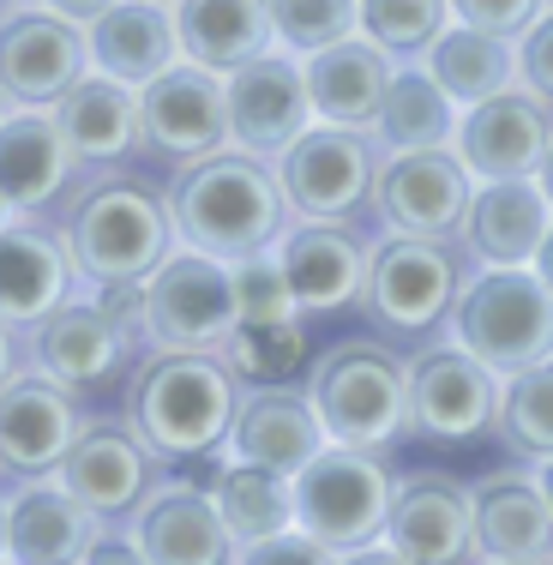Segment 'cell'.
Returning <instances> with one entry per match:
<instances>
[{"label": "cell", "instance_id": "1", "mask_svg": "<svg viewBox=\"0 0 553 565\" xmlns=\"http://www.w3.org/2000/svg\"><path fill=\"white\" fill-rule=\"evenodd\" d=\"M247 392L223 349H145L127 373V422L163 463H217Z\"/></svg>", "mask_w": 553, "mask_h": 565}, {"label": "cell", "instance_id": "2", "mask_svg": "<svg viewBox=\"0 0 553 565\" xmlns=\"http://www.w3.org/2000/svg\"><path fill=\"white\" fill-rule=\"evenodd\" d=\"M169 223L174 241L193 253H211V259H253V253H272L289 228V199L277 186V169L265 157L247 151H217L199 157V163L174 169L169 181Z\"/></svg>", "mask_w": 553, "mask_h": 565}, {"label": "cell", "instance_id": "3", "mask_svg": "<svg viewBox=\"0 0 553 565\" xmlns=\"http://www.w3.org/2000/svg\"><path fill=\"white\" fill-rule=\"evenodd\" d=\"M476 259L464 241H434V235H397L380 228L368 253V282H361V313L373 319L385 343H439L451 326V307L464 295Z\"/></svg>", "mask_w": 553, "mask_h": 565}, {"label": "cell", "instance_id": "4", "mask_svg": "<svg viewBox=\"0 0 553 565\" xmlns=\"http://www.w3.org/2000/svg\"><path fill=\"white\" fill-rule=\"evenodd\" d=\"M66 247L91 289H139L181 241L169 223V199L139 174H103L66 211Z\"/></svg>", "mask_w": 553, "mask_h": 565}, {"label": "cell", "instance_id": "5", "mask_svg": "<svg viewBox=\"0 0 553 565\" xmlns=\"http://www.w3.org/2000/svg\"><path fill=\"white\" fill-rule=\"evenodd\" d=\"M307 397L331 446L397 451L410 439V355L380 338L331 343L307 373Z\"/></svg>", "mask_w": 553, "mask_h": 565}, {"label": "cell", "instance_id": "6", "mask_svg": "<svg viewBox=\"0 0 553 565\" xmlns=\"http://www.w3.org/2000/svg\"><path fill=\"white\" fill-rule=\"evenodd\" d=\"M445 338L464 343L499 380L553 361V289L530 265H476Z\"/></svg>", "mask_w": 553, "mask_h": 565}, {"label": "cell", "instance_id": "7", "mask_svg": "<svg viewBox=\"0 0 553 565\" xmlns=\"http://www.w3.org/2000/svg\"><path fill=\"white\" fill-rule=\"evenodd\" d=\"M391 493H397V476L385 451L326 446L307 469H295V523L319 535L331 554H355V547L385 542Z\"/></svg>", "mask_w": 553, "mask_h": 565}, {"label": "cell", "instance_id": "8", "mask_svg": "<svg viewBox=\"0 0 553 565\" xmlns=\"http://www.w3.org/2000/svg\"><path fill=\"white\" fill-rule=\"evenodd\" d=\"M380 157L385 151L373 145V132L313 120L272 163L283 199H289V217L295 223H355L361 211H373Z\"/></svg>", "mask_w": 553, "mask_h": 565}, {"label": "cell", "instance_id": "9", "mask_svg": "<svg viewBox=\"0 0 553 565\" xmlns=\"http://www.w3.org/2000/svg\"><path fill=\"white\" fill-rule=\"evenodd\" d=\"M499 373L481 367L464 343L439 338L410 355V439L439 451H464L493 439L499 427Z\"/></svg>", "mask_w": 553, "mask_h": 565}, {"label": "cell", "instance_id": "10", "mask_svg": "<svg viewBox=\"0 0 553 565\" xmlns=\"http://www.w3.org/2000/svg\"><path fill=\"white\" fill-rule=\"evenodd\" d=\"M61 488L97 511L103 530H127L157 488L169 481V463L145 446V434L127 415H85L73 451L61 457Z\"/></svg>", "mask_w": 553, "mask_h": 565}, {"label": "cell", "instance_id": "11", "mask_svg": "<svg viewBox=\"0 0 553 565\" xmlns=\"http://www.w3.org/2000/svg\"><path fill=\"white\" fill-rule=\"evenodd\" d=\"M24 343H31V367L49 373V380H61L66 392H78V397L127 385V373L139 367V355L151 349L127 319H120V307L109 295H97V301H78L73 295V301L55 307L36 331H24Z\"/></svg>", "mask_w": 553, "mask_h": 565}, {"label": "cell", "instance_id": "12", "mask_svg": "<svg viewBox=\"0 0 553 565\" xmlns=\"http://www.w3.org/2000/svg\"><path fill=\"white\" fill-rule=\"evenodd\" d=\"M139 295H145V338H151V349H223L241 326L235 265L193 247H174L139 282Z\"/></svg>", "mask_w": 553, "mask_h": 565}, {"label": "cell", "instance_id": "13", "mask_svg": "<svg viewBox=\"0 0 553 565\" xmlns=\"http://www.w3.org/2000/svg\"><path fill=\"white\" fill-rule=\"evenodd\" d=\"M476 199V174L457 163V151H385L373 174V223L397 235L457 241Z\"/></svg>", "mask_w": 553, "mask_h": 565}, {"label": "cell", "instance_id": "14", "mask_svg": "<svg viewBox=\"0 0 553 565\" xmlns=\"http://www.w3.org/2000/svg\"><path fill=\"white\" fill-rule=\"evenodd\" d=\"M139 151L169 169L228 151V97L223 78L181 61L139 90Z\"/></svg>", "mask_w": 553, "mask_h": 565}, {"label": "cell", "instance_id": "15", "mask_svg": "<svg viewBox=\"0 0 553 565\" xmlns=\"http://www.w3.org/2000/svg\"><path fill=\"white\" fill-rule=\"evenodd\" d=\"M85 409L78 392L61 380L24 367L0 385V488H24V481H49L61 457L73 451Z\"/></svg>", "mask_w": 553, "mask_h": 565}, {"label": "cell", "instance_id": "16", "mask_svg": "<svg viewBox=\"0 0 553 565\" xmlns=\"http://www.w3.org/2000/svg\"><path fill=\"white\" fill-rule=\"evenodd\" d=\"M91 73L85 24H66L49 7L0 12V97L12 109H55Z\"/></svg>", "mask_w": 553, "mask_h": 565}, {"label": "cell", "instance_id": "17", "mask_svg": "<svg viewBox=\"0 0 553 565\" xmlns=\"http://www.w3.org/2000/svg\"><path fill=\"white\" fill-rule=\"evenodd\" d=\"M223 97H228V145L247 157H265L277 163L307 127H313V97H307V66L301 55H272L235 66L223 78Z\"/></svg>", "mask_w": 553, "mask_h": 565}, {"label": "cell", "instance_id": "18", "mask_svg": "<svg viewBox=\"0 0 553 565\" xmlns=\"http://www.w3.org/2000/svg\"><path fill=\"white\" fill-rule=\"evenodd\" d=\"M385 542L410 565H476V505L451 469H403L391 493Z\"/></svg>", "mask_w": 553, "mask_h": 565}, {"label": "cell", "instance_id": "19", "mask_svg": "<svg viewBox=\"0 0 553 565\" xmlns=\"http://www.w3.org/2000/svg\"><path fill=\"white\" fill-rule=\"evenodd\" d=\"M547 145H553V109L523 85H511L488 103H469L451 151L476 181H530L542 169Z\"/></svg>", "mask_w": 553, "mask_h": 565}, {"label": "cell", "instance_id": "20", "mask_svg": "<svg viewBox=\"0 0 553 565\" xmlns=\"http://www.w3.org/2000/svg\"><path fill=\"white\" fill-rule=\"evenodd\" d=\"M78 265L61 228H43L31 217H12L0 228V319L12 331H36L55 307L78 295Z\"/></svg>", "mask_w": 553, "mask_h": 565}, {"label": "cell", "instance_id": "21", "mask_svg": "<svg viewBox=\"0 0 553 565\" xmlns=\"http://www.w3.org/2000/svg\"><path fill=\"white\" fill-rule=\"evenodd\" d=\"M373 241L355 223H289L277 241V265L301 313H343L361 301Z\"/></svg>", "mask_w": 553, "mask_h": 565}, {"label": "cell", "instance_id": "22", "mask_svg": "<svg viewBox=\"0 0 553 565\" xmlns=\"http://www.w3.org/2000/svg\"><path fill=\"white\" fill-rule=\"evenodd\" d=\"M326 446L331 439H326V427H319V409H313V397H307V385L295 392L289 380H259L235 403V427H228L223 457L295 476V469H307Z\"/></svg>", "mask_w": 553, "mask_h": 565}, {"label": "cell", "instance_id": "23", "mask_svg": "<svg viewBox=\"0 0 553 565\" xmlns=\"http://www.w3.org/2000/svg\"><path fill=\"white\" fill-rule=\"evenodd\" d=\"M476 505V554L481 559H535L553 565V511L535 481V463H499L469 481Z\"/></svg>", "mask_w": 553, "mask_h": 565}, {"label": "cell", "instance_id": "24", "mask_svg": "<svg viewBox=\"0 0 553 565\" xmlns=\"http://www.w3.org/2000/svg\"><path fill=\"white\" fill-rule=\"evenodd\" d=\"M127 530L151 565H235L241 554L211 488H193V481H174V476L145 500V511Z\"/></svg>", "mask_w": 553, "mask_h": 565}, {"label": "cell", "instance_id": "25", "mask_svg": "<svg viewBox=\"0 0 553 565\" xmlns=\"http://www.w3.org/2000/svg\"><path fill=\"white\" fill-rule=\"evenodd\" d=\"M97 535V511L73 500L61 476L7 488V565H85Z\"/></svg>", "mask_w": 553, "mask_h": 565}, {"label": "cell", "instance_id": "26", "mask_svg": "<svg viewBox=\"0 0 553 565\" xmlns=\"http://www.w3.org/2000/svg\"><path fill=\"white\" fill-rule=\"evenodd\" d=\"M547 228H553V205L535 174L530 181H476V199H469L457 241L476 265H535Z\"/></svg>", "mask_w": 553, "mask_h": 565}, {"label": "cell", "instance_id": "27", "mask_svg": "<svg viewBox=\"0 0 553 565\" xmlns=\"http://www.w3.org/2000/svg\"><path fill=\"white\" fill-rule=\"evenodd\" d=\"M85 43H91V73H109L132 90H145L169 66H181V31H174L169 0H115L97 24H85Z\"/></svg>", "mask_w": 553, "mask_h": 565}, {"label": "cell", "instance_id": "28", "mask_svg": "<svg viewBox=\"0 0 553 565\" xmlns=\"http://www.w3.org/2000/svg\"><path fill=\"white\" fill-rule=\"evenodd\" d=\"M49 115L73 151V169H115L139 151V90L109 73H85Z\"/></svg>", "mask_w": 553, "mask_h": 565}, {"label": "cell", "instance_id": "29", "mask_svg": "<svg viewBox=\"0 0 553 565\" xmlns=\"http://www.w3.org/2000/svg\"><path fill=\"white\" fill-rule=\"evenodd\" d=\"M301 66H307V97H313V115L319 120L373 132L380 103H385V90H391V73H397V61H391L380 43H368V36L355 31V36H343V43L307 55Z\"/></svg>", "mask_w": 553, "mask_h": 565}, {"label": "cell", "instance_id": "30", "mask_svg": "<svg viewBox=\"0 0 553 565\" xmlns=\"http://www.w3.org/2000/svg\"><path fill=\"white\" fill-rule=\"evenodd\" d=\"M174 31H181V61L217 78L277 49L272 0H174Z\"/></svg>", "mask_w": 553, "mask_h": 565}, {"label": "cell", "instance_id": "31", "mask_svg": "<svg viewBox=\"0 0 553 565\" xmlns=\"http://www.w3.org/2000/svg\"><path fill=\"white\" fill-rule=\"evenodd\" d=\"M73 181V151L49 109H7L0 115V193L19 217L55 205Z\"/></svg>", "mask_w": 553, "mask_h": 565}, {"label": "cell", "instance_id": "32", "mask_svg": "<svg viewBox=\"0 0 553 565\" xmlns=\"http://www.w3.org/2000/svg\"><path fill=\"white\" fill-rule=\"evenodd\" d=\"M457 120L464 109L439 90V78L422 61H397L380 120H373V145L380 151H445L457 139Z\"/></svg>", "mask_w": 553, "mask_h": 565}, {"label": "cell", "instance_id": "33", "mask_svg": "<svg viewBox=\"0 0 553 565\" xmlns=\"http://www.w3.org/2000/svg\"><path fill=\"white\" fill-rule=\"evenodd\" d=\"M422 66L439 78V90L457 109H469V103H488L518 85V43L493 36V31H476V24H451L422 55Z\"/></svg>", "mask_w": 553, "mask_h": 565}, {"label": "cell", "instance_id": "34", "mask_svg": "<svg viewBox=\"0 0 553 565\" xmlns=\"http://www.w3.org/2000/svg\"><path fill=\"white\" fill-rule=\"evenodd\" d=\"M211 500H217L235 547H247V542H265V535H277L295 523V476L223 457L217 476H211Z\"/></svg>", "mask_w": 553, "mask_h": 565}, {"label": "cell", "instance_id": "35", "mask_svg": "<svg viewBox=\"0 0 553 565\" xmlns=\"http://www.w3.org/2000/svg\"><path fill=\"white\" fill-rule=\"evenodd\" d=\"M493 439L518 463H547L553 457V361L523 367L499 385V427Z\"/></svg>", "mask_w": 553, "mask_h": 565}, {"label": "cell", "instance_id": "36", "mask_svg": "<svg viewBox=\"0 0 553 565\" xmlns=\"http://www.w3.org/2000/svg\"><path fill=\"white\" fill-rule=\"evenodd\" d=\"M451 24V0H361V36L391 61H422Z\"/></svg>", "mask_w": 553, "mask_h": 565}, {"label": "cell", "instance_id": "37", "mask_svg": "<svg viewBox=\"0 0 553 565\" xmlns=\"http://www.w3.org/2000/svg\"><path fill=\"white\" fill-rule=\"evenodd\" d=\"M361 31V0H272V36L283 55H319Z\"/></svg>", "mask_w": 553, "mask_h": 565}, {"label": "cell", "instance_id": "38", "mask_svg": "<svg viewBox=\"0 0 553 565\" xmlns=\"http://www.w3.org/2000/svg\"><path fill=\"white\" fill-rule=\"evenodd\" d=\"M223 355H228V367H235L247 385H259V380H289L295 361L307 355L301 319H289V326H235V338L223 343Z\"/></svg>", "mask_w": 553, "mask_h": 565}, {"label": "cell", "instance_id": "39", "mask_svg": "<svg viewBox=\"0 0 553 565\" xmlns=\"http://www.w3.org/2000/svg\"><path fill=\"white\" fill-rule=\"evenodd\" d=\"M235 313H241V326H289V319H301L289 277L277 265V247L235 259Z\"/></svg>", "mask_w": 553, "mask_h": 565}, {"label": "cell", "instance_id": "40", "mask_svg": "<svg viewBox=\"0 0 553 565\" xmlns=\"http://www.w3.org/2000/svg\"><path fill=\"white\" fill-rule=\"evenodd\" d=\"M235 565H337V554L319 535H307L301 523H289V530L265 535V542H247L235 554Z\"/></svg>", "mask_w": 553, "mask_h": 565}, {"label": "cell", "instance_id": "41", "mask_svg": "<svg viewBox=\"0 0 553 565\" xmlns=\"http://www.w3.org/2000/svg\"><path fill=\"white\" fill-rule=\"evenodd\" d=\"M518 85L553 109V7L535 12V24L518 36Z\"/></svg>", "mask_w": 553, "mask_h": 565}, {"label": "cell", "instance_id": "42", "mask_svg": "<svg viewBox=\"0 0 553 565\" xmlns=\"http://www.w3.org/2000/svg\"><path fill=\"white\" fill-rule=\"evenodd\" d=\"M542 7H547V0H451V19L518 43V36L535 24V12H542Z\"/></svg>", "mask_w": 553, "mask_h": 565}, {"label": "cell", "instance_id": "43", "mask_svg": "<svg viewBox=\"0 0 553 565\" xmlns=\"http://www.w3.org/2000/svg\"><path fill=\"white\" fill-rule=\"evenodd\" d=\"M85 565H151V559H145V547L132 542V530H103L97 542H91Z\"/></svg>", "mask_w": 553, "mask_h": 565}, {"label": "cell", "instance_id": "44", "mask_svg": "<svg viewBox=\"0 0 553 565\" xmlns=\"http://www.w3.org/2000/svg\"><path fill=\"white\" fill-rule=\"evenodd\" d=\"M24 367H31V343H24V331H12L7 319H0V385Z\"/></svg>", "mask_w": 553, "mask_h": 565}, {"label": "cell", "instance_id": "45", "mask_svg": "<svg viewBox=\"0 0 553 565\" xmlns=\"http://www.w3.org/2000/svg\"><path fill=\"white\" fill-rule=\"evenodd\" d=\"M36 7H49L55 19H66V24H97L103 12L115 7V0H36Z\"/></svg>", "mask_w": 553, "mask_h": 565}, {"label": "cell", "instance_id": "46", "mask_svg": "<svg viewBox=\"0 0 553 565\" xmlns=\"http://www.w3.org/2000/svg\"><path fill=\"white\" fill-rule=\"evenodd\" d=\"M337 565H410L391 542H373V547H355V554H337Z\"/></svg>", "mask_w": 553, "mask_h": 565}, {"label": "cell", "instance_id": "47", "mask_svg": "<svg viewBox=\"0 0 553 565\" xmlns=\"http://www.w3.org/2000/svg\"><path fill=\"white\" fill-rule=\"evenodd\" d=\"M530 271L542 277L547 289H553V228H547V241H542V253H535V265H530Z\"/></svg>", "mask_w": 553, "mask_h": 565}, {"label": "cell", "instance_id": "48", "mask_svg": "<svg viewBox=\"0 0 553 565\" xmlns=\"http://www.w3.org/2000/svg\"><path fill=\"white\" fill-rule=\"evenodd\" d=\"M535 181H542V193H547V205H553V145H547V157H542V169H535Z\"/></svg>", "mask_w": 553, "mask_h": 565}, {"label": "cell", "instance_id": "49", "mask_svg": "<svg viewBox=\"0 0 553 565\" xmlns=\"http://www.w3.org/2000/svg\"><path fill=\"white\" fill-rule=\"evenodd\" d=\"M535 481H542V493H547V511H553V457H547V463H535Z\"/></svg>", "mask_w": 553, "mask_h": 565}, {"label": "cell", "instance_id": "50", "mask_svg": "<svg viewBox=\"0 0 553 565\" xmlns=\"http://www.w3.org/2000/svg\"><path fill=\"white\" fill-rule=\"evenodd\" d=\"M0 559H7V488H0Z\"/></svg>", "mask_w": 553, "mask_h": 565}, {"label": "cell", "instance_id": "51", "mask_svg": "<svg viewBox=\"0 0 553 565\" xmlns=\"http://www.w3.org/2000/svg\"><path fill=\"white\" fill-rule=\"evenodd\" d=\"M12 217H19V211H12V199H7V193H0V228H7Z\"/></svg>", "mask_w": 553, "mask_h": 565}, {"label": "cell", "instance_id": "52", "mask_svg": "<svg viewBox=\"0 0 553 565\" xmlns=\"http://www.w3.org/2000/svg\"><path fill=\"white\" fill-rule=\"evenodd\" d=\"M19 7H36V0H0V12H19Z\"/></svg>", "mask_w": 553, "mask_h": 565}, {"label": "cell", "instance_id": "53", "mask_svg": "<svg viewBox=\"0 0 553 565\" xmlns=\"http://www.w3.org/2000/svg\"><path fill=\"white\" fill-rule=\"evenodd\" d=\"M476 565H535V559H476Z\"/></svg>", "mask_w": 553, "mask_h": 565}, {"label": "cell", "instance_id": "54", "mask_svg": "<svg viewBox=\"0 0 553 565\" xmlns=\"http://www.w3.org/2000/svg\"><path fill=\"white\" fill-rule=\"evenodd\" d=\"M7 109H12V103H7V97H0V115H7Z\"/></svg>", "mask_w": 553, "mask_h": 565}, {"label": "cell", "instance_id": "55", "mask_svg": "<svg viewBox=\"0 0 553 565\" xmlns=\"http://www.w3.org/2000/svg\"><path fill=\"white\" fill-rule=\"evenodd\" d=\"M0 565H7V559H0Z\"/></svg>", "mask_w": 553, "mask_h": 565}, {"label": "cell", "instance_id": "56", "mask_svg": "<svg viewBox=\"0 0 553 565\" xmlns=\"http://www.w3.org/2000/svg\"><path fill=\"white\" fill-rule=\"evenodd\" d=\"M169 7H174V0H169Z\"/></svg>", "mask_w": 553, "mask_h": 565}]
</instances>
